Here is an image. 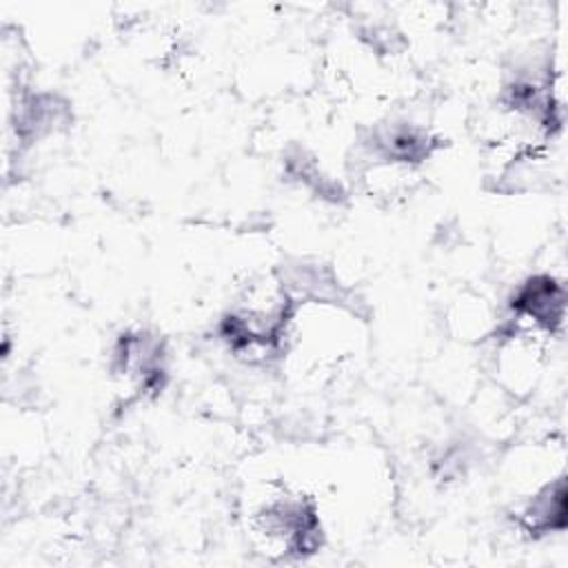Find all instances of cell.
<instances>
[{"label": "cell", "mask_w": 568, "mask_h": 568, "mask_svg": "<svg viewBox=\"0 0 568 568\" xmlns=\"http://www.w3.org/2000/svg\"><path fill=\"white\" fill-rule=\"evenodd\" d=\"M519 521L528 532H550L566 526V481L552 479L537 490L519 510Z\"/></svg>", "instance_id": "6da1fadb"}]
</instances>
